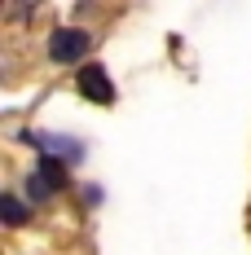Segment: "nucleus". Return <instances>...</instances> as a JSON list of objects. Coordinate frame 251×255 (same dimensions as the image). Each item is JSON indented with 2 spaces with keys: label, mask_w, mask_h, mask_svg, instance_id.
<instances>
[{
  "label": "nucleus",
  "mask_w": 251,
  "mask_h": 255,
  "mask_svg": "<svg viewBox=\"0 0 251 255\" xmlns=\"http://www.w3.org/2000/svg\"><path fill=\"white\" fill-rule=\"evenodd\" d=\"M88 44H93V35L84 26H57L49 35V57L57 66H75V62L88 57Z\"/></svg>",
  "instance_id": "nucleus-1"
},
{
  "label": "nucleus",
  "mask_w": 251,
  "mask_h": 255,
  "mask_svg": "<svg viewBox=\"0 0 251 255\" xmlns=\"http://www.w3.org/2000/svg\"><path fill=\"white\" fill-rule=\"evenodd\" d=\"M75 88H79V97H88V102H115V84H110V75H106V66H97V62H84L75 71Z\"/></svg>",
  "instance_id": "nucleus-2"
},
{
  "label": "nucleus",
  "mask_w": 251,
  "mask_h": 255,
  "mask_svg": "<svg viewBox=\"0 0 251 255\" xmlns=\"http://www.w3.org/2000/svg\"><path fill=\"white\" fill-rule=\"evenodd\" d=\"M26 198H31V203H49V198H53V185L40 176V172H31V176H26Z\"/></svg>",
  "instance_id": "nucleus-3"
},
{
  "label": "nucleus",
  "mask_w": 251,
  "mask_h": 255,
  "mask_svg": "<svg viewBox=\"0 0 251 255\" xmlns=\"http://www.w3.org/2000/svg\"><path fill=\"white\" fill-rule=\"evenodd\" d=\"M0 216H4V225H26V207L13 198V194H4L0 198Z\"/></svg>",
  "instance_id": "nucleus-4"
}]
</instances>
